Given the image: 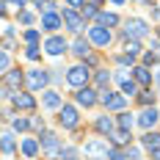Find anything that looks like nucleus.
<instances>
[{"label":"nucleus","instance_id":"1a4fd4ad","mask_svg":"<svg viewBox=\"0 0 160 160\" xmlns=\"http://www.w3.org/2000/svg\"><path fill=\"white\" fill-rule=\"evenodd\" d=\"M58 122H61L66 130L78 127V108H75V105H64V108L58 111Z\"/></svg>","mask_w":160,"mask_h":160},{"label":"nucleus","instance_id":"7ed1b4c3","mask_svg":"<svg viewBox=\"0 0 160 160\" xmlns=\"http://www.w3.org/2000/svg\"><path fill=\"white\" fill-rule=\"evenodd\" d=\"M99 102L108 108V111H124V105H127V97L124 94H116V91H111V88H105L102 94H99Z\"/></svg>","mask_w":160,"mask_h":160},{"label":"nucleus","instance_id":"9b49d317","mask_svg":"<svg viewBox=\"0 0 160 160\" xmlns=\"http://www.w3.org/2000/svg\"><path fill=\"white\" fill-rule=\"evenodd\" d=\"M158 119H160V113H158V108H155V105H152V108H144V111L138 113V124H141L144 130H152Z\"/></svg>","mask_w":160,"mask_h":160},{"label":"nucleus","instance_id":"dca6fc26","mask_svg":"<svg viewBox=\"0 0 160 160\" xmlns=\"http://www.w3.org/2000/svg\"><path fill=\"white\" fill-rule=\"evenodd\" d=\"M141 144H144V149H149V152H158L160 149V135L155 130H146L144 138H141Z\"/></svg>","mask_w":160,"mask_h":160},{"label":"nucleus","instance_id":"a18cd8bd","mask_svg":"<svg viewBox=\"0 0 160 160\" xmlns=\"http://www.w3.org/2000/svg\"><path fill=\"white\" fill-rule=\"evenodd\" d=\"M155 83H158V88H160V69H158V75H155Z\"/></svg>","mask_w":160,"mask_h":160},{"label":"nucleus","instance_id":"aec40b11","mask_svg":"<svg viewBox=\"0 0 160 160\" xmlns=\"http://www.w3.org/2000/svg\"><path fill=\"white\" fill-rule=\"evenodd\" d=\"M97 25H102V28H113V25H119V17H116V14H108V11H99V14H97Z\"/></svg>","mask_w":160,"mask_h":160},{"label":"nucleus","instance_id":"c85d7f7f","mask_svg":"<svg viewBox=\"0 0 160 160\" xmlns=\"http://www.w3.org/2000/svg\"><path fill=\"white\" fill-rule=\"evenodd\" d=\"M17 19H19L22 25H33V22H36V17H33L31 11H19V14H17Z\"/></svg>","mask_w":160,"mask_h":160},{"label":"nucleus","instance_id":"b1692460","mask_svg":"<svg viewBox=\"0 0 160 160\" xmlns=\"http://www.w3.org/2000/svg\"><path fill=\"white\" fill-rule=\"evenodd\" d=\"M135 122H138V119H132V113H127V111L119 113V127H122V130H132Z\"/></svg>","mask_w":160,"mask_h":160},{"label":"nucleus","instance_id":"2f4dec72","mask_svg":"<svg viewBox=\"0 0 160 160\" xmlns=\"http://www.w3.org/2000/svg\"><path fill=\"white\" fill-rule=\"evenodd\" d=\"M39 44H28V50H25V55H28V58H31V61H36V58H39V55H42V52H39Z\"/></svg>","mask_w":160,"mask_h":160},{"label":"nucleus","instance_id":"c756f323","mask_svg":"<svg viewBox=\"0 0 160 160\" xmlns=\"http://www.w3.org/2000/svg\"><path fill=\"white\" fill-rule=\"evenodd\" d=\"M80 14L86 17V19H91V17H97V14H99V11H97V8H94V6H91V3H86V6L80 8Z\"/></svg>","mask_w":160,"mask_h":160},{"label":"nucleus","instance_id":"a211bd4d","mask_svg":"<svg viewBox=\"0 0 160 160\" xmlns=\"http://www.w3.org/2000/svg\"><path fill=\"white\" fill-rule=\"evenodd\" d=\"M42 105L50 108V111H52V108H64V105H61V94H58V91H44V94H42Z\"/></svg>","mask_w":160,"mask_h":160},{"label":"nucleus","instance_id":"f704fd0d","mask_svg":"<svg viewBox=\"0 0 160 160\" xmlns=\"http://www.w3.org/2000/svg\"><path fill=\"white\" fill-rule=\"evenodd\" d=\"M8 66H11V61H8V52L3 50V55H0V69H3V75H8Z\"/></svg>","mask_w":160,"mask_h":160},{"label":"nucleus","instance_id":"4be33fe9","mask_svg":"<svg viewBox=\"0 0 160 160\" xmlns=\"http://www.w3.org/2000/svg\"><path fill=\"white\" fill-rule=\"evenodd\" d=\"M19 86H22V75H19V69L8 72V75H6V88H8V91H11V88L19 91Z\"/></svg>","mask_w":160,"mask_h":160},{"label":"nucleus","instance_id":"393cba45","mask_svg":"<svg viewBox=\"0 0 160 160\" xmlns=\"http://www.w3.org/2000/svg\"><path fill=\"white\" fill-rule=\"evenodd\" d=\"M97 130L111 135V132H113V119H111V116H102V119H97Z\"/></svg>","mask_w":160,"mask_h":160},{"label":"nucleus","instance_id":"423d86ee","mask_svg":"<svg viewBox=\"0 0 160 160\" xmlns=\"http://www.w3.org/2000/svg\"><path fill=\"white\" fill-rule=\"evenodd\" d=\"M61 17H64V25H66L72 33H80L83 28H86V17L78 14L75 8H64V14H61Z\"/></svg>","mask_w":160,"mask_h":160},{"label":"nucleus","instance_id":"f3484780","mask_svg":"<svg viewBox=\"0 0 160 160\" xmlns=\"http://www.w3.org/2000/svg\"><path fill=\"white\" fill-rule=\"evenodd\" d=\"M132 80H135L138 86H152V72H149L146 66H135V69H132Z\"/></svg>","mask_w":160,"mask_h":160},{"label":"nucleus","instance_id":"ea45409f","mask_svg":"<svg viewBox=\"0 0 160 160\" xmlns=\"http://www.w3.org/2000/svg\"><path fill=\"white\" fill-rule=\"evenodd\" d=\"M138 158H141V152H138L135 146H132V149H127V160H138Z\"/></svg>","mask_w":160,"mask_h":160},{"label":"nucleus","instance_id":"473e14b6","mask_svg":"<svg viewBox=\"0 0 160 160\" xmlns=\"http://www.w3.org/2000/svg\"><path fill=\"white\" fill-rule=\"evenodd\" d=\"M108 160H127V152L124 149H111L108 152Z\"/></svg>","mask_w":160,"mask_h":160},{"label":"nucleus","instance_id":"2eb2a0df","mask_svg":"<svg viewBox=\"0 0 160 160\" xmlns=\"http://www.w3.org/2000/svg\"><path fill=\"white\" fill-rule=\"evenodd\" d=\"M22 155L25 158H36L39 152H42V144H39V138H22Z\"/></svg>","mask_w":160,"mask_h":160},{"label":"nucleus","instance_id":"72a5a7b5","mask_svg":"<svg viewBox=\"0 0 160 160\" xmlns=\"http://www.w3.org/2000/svg\"><path fill=\"white\" fill-rule=\"evenodd\" d=\"M61 160H78V149H72V146H66L64 152H61Z\"/></svg>","mask_w":160,"mask_h":160},{"label":"nucleus","instance_id":"e433bc0d","mask_svg":"<svg viewBox=\"0 0 160 160\" xmlns=\"http://www.w3.org/2000/svg\"><path fill=\"white\" fill-rule=\"evenodd\" d=\"M127 52H130V55H138V52H141V44H138V42H130V44H127Z\"/></svg>","mask_w":160,"mask_h":160},{"label":"nucleus","instance_id":"6ab92c4d","mask_svg":"<svg viewBox=\"0 0 160 160\" xmlns=\"http://www.w3.org/2000/svg\"><path fill=\"white\" fill-rule=\"evenodd\" d=\"M72 52H75L78 58H88V52H91V42H86V39H75V42H72Z\"/></svg>","mask_w":160,"mask_h":160},{"label":"nucleus","instance_id":"9d476101","mask_svg":"<svg viewBox=\"0 0 160 160\" xmlns=\"http://www.w3.org/2000/svg\"><path fill=\"white\" fill-rule=\"evenodd\" d=\"M69 47H72V44H66L61 36H50L47 42H44V52H47V55H64Z\"/></svg>","mask_w":160,"mask_h":160},{"label":"nucleus","instance_id":"f257e3e1","mask_svg":"<svg viewBox=\"0 0 160 160\" xmlns=\"http://www.w3.org/2000/svg\"><path fill=\"white\" fill-rule=\"evenodd\" d=\"M39 144H42V155L50 160L61 158V152H64V144H61V138L55 135V132H44V135H39Z\"/></svg>","mask_w":160,"mask_h":160},{"label":"nucleus","instance_id":"7c9ffc66","mask_svg":"<svg viewBox=\"0 0 160 160\" xmlns=\"http://www.w3.org/2000/svg\"><path fill=\"white\" fill-rule=\"evenodd\" d=\"M11 127H14L17 132H22V130H28V119H22V116H17L14 122H11Z\"/></svg>","mask_w":160,"mask_h":160},{"label":"nucleus","instance_id":"4c0bfd02","mask_svg":"<svg viewBox=\"0 0 160 160\" xmlns=\"http://www.w3.org/2000/svg\"><path fill=\"white\" fill-rule=\"evenodd\" d=\"M141 102H144L146 108H149V102H155V94H149V91H144V94H141Z\"/></svg>","mask_w":160,"mask_h":160},{"label":"nucleus","instance_id":"79ce46f5","mask_svg":"<svg viewBox=\"0 0 160 160\" xmlns=\"http://www.w3.org/2000/svg\"><path fill=\"white\" fill-rule=\"evenodd\" d=\"M31 127H33V130H39V132H42V130H44V122H39V119H33V122H31Z\"/></svg>","mask_w":160,"mask_h":160},{"label":"nucleus","instance_id":"a19ab883","mask_svg":"<svg viewBox=\"0 0 160 160\" xmlns=\"http://www.w3.org/2000/svg\"><path fill=\"white\" fill-rule=\"evenodd\" d=\"M155 61H158V55H155V52H146V55H144V64H155Z\"/></svg>","mask_w":160,"mask_h":160},{"label":"nucleus","instance_id":"6e6552de","mask_svg":"<svg viewBox=\"0 0 160 160\" xmlns=\"http://www.w3.org/2000/svg\"><path fill=\"white\" fill-rule=\"evenodd\" d=\"M108 152H111V146H108L105 138H94V141H88V144H86V155H88V158H94V160L108 158Z\"/></svg>","mask_w":160,"mask_h":160},{"label":"nucleus","instance_id":"0eeeda50","mask_svg":"<svg viewBox=\"0 0 160 160\" xmlns=\"http://www.w3.org/2000/svg\"><path fill=\"white\" fill-rule=\"evenodd\" d=\"M25 80H28V88H31V91H39V88H44L50 83V72L47 69H31Z\"/></svg>","mask_w":160,"mask_h":160},{"label":"nucleus","instance_id":"cd10ccee","mask_svg":"<svg viewBox=\"0 0 160 160\" xmlns=\"http://www.w3.org/2000/svg\"><path fill=\"white\" fill-rule=\"evenodd\" d=\"M111 80H113L111 72H97V86H102V88H105V86H111Z\"/></svg>","mask_w":160,"mask_h":160},{"label":"nucleus","instance_id":"5701e85b","mask_svg":"<svg viewBox=\"0 0 160 160\" xmlns=\"http://www.w3.org/2000/svg\"><path fill=\"white\" fill-rule=\"evenodd\" d=\"M11 152H14V132L3 130V155H11Z\"/></svg>","mask_w":160,"mask_h":160},{"label":"nucleus","instance_id":"4468645a","mask_svg":"<svg viewBox=\"0 0 160 160\" xmlns=\"http://www.w3.org/2000/svg\"><path fill=\"white\" fill-rule=\"evenodd\" d=\"M64 25V17L61 14H55V11H50V14H42V28L47 33H52V31H58Z\"/></svg>","mask_w":160,"mask_h":160},{"label":"nucleus","instance_id":"37998d69","mask_svg":"<svg viewBox=\"0 0 160 160\" xmlns=\"http://www.w3.org/2000/svg\"><path fill=\"white\" fill-rule=\"evenodd\" d=\"M8 3L11 6H25V0H3V6H8Z\"/></svg>","mask_w":160,"mask_h":160},{"label":"nucleus","instance_id":"20e7f679","mask_svg":"<svg viewBox=\"0 0 160 160\" xmlns=\"http://www.w3.org/2000/svg\"><path fill=\"white\" fill-rule=\"evenodd\" d=\"M111 31H108V28H102V25H91V28H88V42H91V44H94V47H108V44H111Z\"/></svg>","mask_w":160,"mask_h":160},{"label":"nucleus","instance_id":"ddd939ff","mask_svg":"<svg viewBox=\"0 0 160 160\" xmlns=\"http://www.w3.org/2000/svg\"><path fill=\"white\" fill-rule=\"evenodd\" d=\"M75 99H78V105H83V108H91V105H97L99 102V97L94 94V88H78V94H75Z\"/></svg>","mask_w":160,"mask_h":160},{"label":"nucleus","instance_id":"39448f33","mask_svg":"<svg viewBox=\"0 0 160 160\" xmlns=\"http://www.w3.org/2000/svg\"><path fill=\"white\" fill-rule=\"evenodd\" d=\"M124 36H127V39H132V42L146 39V36H149V25H146L144 19H130L127 28H124Z\"/></svg>","mask_w":160,"mask_h":160},{"label":"nucleus","instance_id":"bb28decb","mask_svg":"<svg viewBox=\"0 0 160 160\" xmlns=\"http://www.w3.org/2000/svg\"><path fill=\"white\" fill-rule=\"evenodd\" d=\"M33 6L39 8V11H44V14H50L55 6H52V0H33Z\"/></svg>","mask_w":160,"mask_h":160},{"label":"nucleus","instance_id":"f8f14e48","mask_svg":"<svg viewBox=\"0 0 160 160\" xmlns=\"http://www.w3.org/2000/svg\"><path fill=\"white\" fill-rule=\"evenodd\" d=\"M11 102H14L17 111H33V108H36V99H33L31 94H22V91H14Z\"/></svg>","mask_w":160,"mask_h":160},{"label":"nucleus","instance_id":"f03ea898","mask_svg":"<svg viewBox=\"0 0 160 160\" xmlns=\"http://www.w3.org/2000/svg\"><path fill=\"white\" fill-rule=\"evenodd\" d=\"M88 80H91V69L88 66H72L69 72H66V83L72 86V88H86L88 86Z\"/></svg>","mask_w":160,"mask_h":160},{"label":"nucleus","instance_id":"de8ad7c7","mask_svg":"<svg viewBox=\"0 0 160 160\" xmlns=\"http://www.w3.org/2000/svg\"><path fill=\"white\" fill-rule=\"evenodd\" d=\"M91 3H102V0H91Z\"/></svg>","mask_w":160,"mask_h":160},{"label":"nucleus","instance_id":"c03bdc74","mask_svg":"<svg viewBox=\"0 0 160 160\" xmlns=\"http://www.w3.org/2000/svg\"><path fill=\"white\" fill-rule=\"evenodd\" d=\"M152 160H160V149H158V152H152Z\"/></svg>","mask_w":160,"mask_h":160},{"label":"nucleus","instance_id":"58836bf2","mask_svg":"<svg viewBox=\"0 0 160 160\" xmlns=\"http://www.w3.org/2000/svg\"><path fill=\"white\" fill-rule=\"evenodd\" d=\"M66 6H69V8H83L86 0H66Z\"/></svg>","mask_w":160,"mask_h":160},{"label":"nucleus","instance_id":"412c9836","mask_svg":"<svg viewBox=\"0 0 160 160\" xmlns=\"http://www.w3.org/2000/svg\"><path fill=\"white\" fill-rule=\"evenodd\" d=\"M108 138H111L116 146H124V144H130V130H122V127H119L116 132H111Z\"/></svg>","mask_w":160,"mask_h":160},{"label":"nucleus","instance_id":"49530a36","mask_svg":"<svg viewBox=\"0 0 160 160\" xmlns=\"http://www.w3.org/2000/svg\"><path fill=\"white\" fill-rule=\"evenodd\" d=\"M111 3H116V6H122V3H124V0H111Z\"/></svg>","mask_w":160,"mask_h":160},{"label":"nucleus","instance_id":"a878e982","mask_svg":"<svg viewBox=\"0 0 160 160\" xmlns=\"http://www.w3.org/2000/svg\"><path fill=\"white\" fill-rule=\"evenodd\" d=\"M135 88H138V83H135L132 78L122 83V94H124V97H132V94H135Z\"/></svg>","mask_w":160,"mask_h":160},{"label":"nucleus","instance_id":"c9c22d12","mask_svg":"<svg viewBox=\"0 0 160 160\" xmlns=\"http://www.w3.org/2000/svg\"><path fill=\"white\" fill-rule=\"evenodd\" d=\"M25 42H28V44H36V42H39V31H25Z\"/></svg>","mask_w":160,"mask_h":160}]
</instances>
